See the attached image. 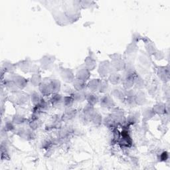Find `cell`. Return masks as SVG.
Instances as JSON below:
<instances>
[{
  "label": "cell",
  "mask_w": 170,
  "mask_h": 170,
  "mask_svg": "<svg viewBox=\"0 0 170 170\" xmlns=\"http://www.w3.org/2000/svg\"><path fill=\"white\" fill-rule=\"evenodd\" d=\"M110 69V67L109 63L107 61H104V62L100 63L99 69H98V72H99L100 76H105L109 72Z\"/></svg>",
  "instance_id": "cell-1"
},
{
  "label": "cell",
  "mask_w": 170,
  "mask_h": 170,
  "mask_svg": "<svg viewBox=\"0 0 170 170\" xmlns=\"http://www.w3.org/2000/svg\"><path fill=\"white\" fill-rule=\"evenodd\" d=\"M61 77H62L63 80L67 82H70L71 81L74 80V75L69 69H65L62 71Z\"/></svg>",
  "instance_id": "cell-2"
},
{
  "label": "cell",
  "mask_w": 170,
  "mask_h": 170,
  "mask_svg": "<svg viewBox=\"0 0 170 170\" xmlns=\"http://www.w3.org/2000/svg\"><path fill=\"white\" fill-rule=\"evenodd\" d=\"M39 90H40V92L43 95H49V94L52 93V90H51V86L49 83H41L39 85Z\"/></svg>",
  "instance_id": "cell-3"
},
{
  "label": "cell",
  "mask_w": 170,
  "mask_h": 170,
  "mask_svg": "<svg viewBox=\"0 0 170 170\" xmlns=\"http://www.w3.org/2000/svg\"><path fill=\"white\" fill-rule=\"evenodd\" d=\"M88 77H89V72H88V70L87 69H81L77 72V79L78 80H82L85 82V80L87 79Z\"/></svg>",
  "instance_id": "cell-4"
},
{
  "label": "cell",
  "mask_w": 170,
  "mask_h": 170,
  "mask_svg": "<svg viewBox=\"0 0 170 170\" xmlns=\"http://www.w3.org/2000/svg\"><path fill=\"white\" fill-rule=\"evenodd\" d=\"M49 84H50L51 90H52V93H57V92L59 91L61 88V83L59 80L54 79V80H51Z\"/></svg>",
  "instance_id": "cell-5"
},
{
  "label": "cell",
  "mask_w": 170,
  "mask_h": 170,
  "mask_svg": "<svg viewBox=\"0 0 170 170\" xmlns=\"http://www.w3.org/2000/svg\"><path fill=\"white\" fill-rule=\"evenodd\" d=\"M13 82H14L15 84L18 87L22 88L23 87H25L26 86V80H25V78H23V77L21 76H15V78H13Z\"/></svg>",
  "instance_id": "cell-6"
},
{
  "label": "cell",
  "mask_w": 170,
  "mask_h": 170,
  "mask_svg": "<svg viewBox=\"0 0 170 170\" xmlns=\"http://www.w3.org/2000/svg\"><path fill=\"white\" fill-rule=\"evenodd\" d=\"M100 83V81L98 80V79H93L90 81L89 84H88V87L92 91H96L97 90H99Z\"/></svg>",
  "instance_id": "cell-7"
},
{
  "label": "cell",
  "mask_w": 170,
  "mask_h": 170,
  "mask_svg": "<svg viewBox=\"0 0 170 170\" xmlns=\"http://www.w3.org/2000/svg\"><path fill=\"white\" fill-rule=\"evenodd\" d=\"M73 84H74L75 89H76L77 91H82L85 87L84 81L78 80V79L75 80L74 82H73Z\"/></svg>",
  "instance_id": "cell-8"
},
{
  "label": "cell",
  "mask_w": 170,
  "mask_h": 170,
  "mask_svg": "<svg viewBox=\"0 0 170 170\" xmlns=\"http://www.w3.org/2000/svg\"><path fill=\"white\" fill-rule=\"evenodd\" d=\"M86 69L89 70H93L96 67V62L94 60V59H92L91 57H88L86 58Z\"/></svg>",
  "instance_id": "cell-9"
},
{
  "label": "cell",
  "mask_w": 170,
  "mask_h": 170,
  "mask_svg": "<svg viewBox=\"0 0 170 170\" xmlns=\"http://www.w3.org/2000/svg\"><path fill=\"white\" fill-rule=\"evenodd\" d=\"M110 82L112 83V84H118L120 81H121V76L119 74H116V73H114V74H111L109 78Z\"/></svg>",
  "instance_id": "cell-10"
},
{
  "label": "cell",
  "mask_w": 170,
  "mask_h": 170,
  "mask_svg": "<svg viewBox=\"0 0 170 170\" xmlns=\"http://www.w3.org/2000/svg\"><path fill=\"white\" fill-rule=\"evenodd\" d=\"M100 104L103 106V107H110L112 104V100L110 99V97L108 96H104L102 98V100H100Z\"/></svg>",
  "instance_id": "cell-11"
},
{
  "label": "cell",
  "mask_w": 170,
  "mask_h": 170,
  "mask_svg": "<svg viewBox=\"0 0 170 170\" xmlns=\"http://www.w3.org/2000/svg\"><path fill=\"white\" fill-rule=\"evenodd\" d=\"M154 112L157 114H163L165 110V107L163 104H157L154 107Z\"/></svg>",
  "instance_id": "cell-12"
},
{
  "label": "cell",
  "mask_w": 170,
  "mask_h": 170,
  "mask_svg": "<svg viewBox=\"0 0 170 170\" xmlns=\"http://www.w3.org/2000/svg\"><path fill=\"white\" fill-rule=\"evenodd\" d=\"M86 99L89 102L90 105H94L98 101V98L96 95H94L93 94H88L86 95Z\"/></svg>",
  "instance_id": "cell-13"
},
{
  "label": "cell",
  "mask_w": 170,
  "mask_h": 170,
  "mask_svg": "<svg viewBox=\"0 0 170 170\" xmlns=\"http://www.w3.org/2000/svg\"><path fill=\"white\" fill-rule=\"evenodd\" d=\"M86 95L82 93L81 91H78V92L73 94L72 98L73 100H77V101H82V100H84V98H86Z\"/></svg>",
  "instance_id": "cell-14"
},
{
  "label": "cell",
  "mask_w": 170,
  "mask_h": 170,
  "mask_svg": "<svg viewBox=\"0 0 170 170\" xmlns=\"http://www.w3.org/2000/svg\"><path fill=\"white\" fill-rule=\"evenodd\" d=\"M155 115V112H154L153 110H149L147 109L144 111V119L145 120H150V118H152V116Z\"/></svg>",
  "instance_id": "cell-15"
},
{
  "label": "cell",
  "mask_w": 170,
  "mask_h": 170,
  "mask_svg": "<svg viewBox=\"0 0 170 170\" xmlns=\"http://www.w3.org/2000/svg\"><path fill=\"white\" fill-rule=\"evenodd\" d=\"M158 74L161 77V78H166L168 76H169V71H168V69H166L165 68H163V69H160V70H159V72H158Z\"/></svg>",
  "instance_id": "cell-16"
},
{
  "label": "cell",
  "mask_w": 170,
  "mask_h": 170,
  "mask_svg": "<svg viewBox=\"0 0 170 170\" xmlns=\"http://www.w3.org/2000/svg\"><path fill=\"white\" fill-rule=\"evenodd\" d=\"M41 78L39 75H37V74H35V75H33L32 78H31V83L33 84V86H39V84H40V80Z\"/></svg>",
  "instance_id": "cell-17"
},
{
  "label": "cell",
  "mask_w": 170,
  "mask_h": 170,
  "mask_svg": "<svg viewBox=\"0 0 170 170\" xmlns=\"http://www.w3.org/2000/svg\"><path fill=\"white\" fill-rule=\"evenodd\" d=\"M63 98H62L61 96V95L59 94H55L53 96L52 98V102L53 104H59L60 102H63Z\"/></svg>",
  "instance_id": "cell-18"
},
{
  "label": "cell",
  "mask_w": 170,
  "mask_h": 170,
  "mask_svg": "<svg viewBox=\"0 0 170 170\" xmlns=\"http://www.w3.org/2000/svg\"><path fill=\"white\" fill-rule=\"evenodd\" d=\"M31 100H32L33 103L35 104H37L41 100V98L39 97V94L37 93H34L31 95Z\"/></svg>",
  "instance_id": "cell-19"
},
{
  "label": "cell",
  "mask_w": 170,
  "mask_h": 170,
  "mask_svg": "<svg viewBox=\"0 0 170 170\" xmlns=\"http://www.w3.org/2000/svg\"><path fill=\"white\" fill-rule=\"evenodd\" d=\"M108 88V85L107 83L106 82H102V81H100V86H99V90L100 92H103L104 91H106V90H107Z\"/></svg>",
  "instance_id": "cell-20"
},
{
  "label": "cell",
  "mask_w": 170,
  "mask_h": 170,
  "mask_svg": "<svg viewBox=\"0 0 170 170\" xmlns=\"http://www.w3.org/2000/svg\"><path fill=\"white\" fill-rule=\"evenodd\" d=\"M113 94H114V96H115V97L118 98H122V97H123V96H124L123 92H122L120 90H118V89L114 90V91L113 92Z\"/></svg>",
  "instance_id": "cell-21"
},
{
  "label": "cell",
  "mask_w": 170,
  "mask_h": 170,
  "mask_svg": "<svg viewBox=\"0 0 170 170\" xmlns=\"http://www.w3.org/2000/svg\"><path fill=\"white\" fill-rule=\"evenodd\" d=\"M149 46H150V45H149ZM150 48H151V47H153V45H152V47H151V46H150ZM150 49H148V51H149L150 50ZM153 52H154V53H155V49H153Z\"/></svg>",
  "instance_id": "cell-22"
}]
</instances>
